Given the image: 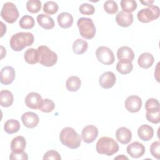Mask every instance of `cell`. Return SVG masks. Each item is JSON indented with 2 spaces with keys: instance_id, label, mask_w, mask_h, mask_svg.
<instances>
[{
  "instance_id": "1",
  "label": "cell",
  "mask_w": 160,
  "mask_h": 160,
  "mask_svg": "<svg viewBox=\"0 0 160 160\" xmlns=\"http://www.w3.org/2000/svg\"><path fill=\"white\" fill-rule=\"evenodd\" d=\"M34 41L33 34L29 32H19L13 34L9 41L11 49L15 51H22L31 46Z\"/></svg>"
},
{
  "instance_id": "2",
  "label": "cell",
  "mask_w": 160,
  "mask_h": 160,
  "mask_svg": "<svg viewBox=\"0 0 160 160\" xmlns=\"http://www.w3.org/2000/svg\"><path fill=\"white\" fill-rule=\"evenodd\" d=\"M59 140L61 143L70 149L78 148L81 143V137L72 128H64L60 132Z\"/></svg>"
},
{
  "instance_id": "3",
  "label": "cell",
  "mask_w": 160,
  "mask_h": 160,
  "mask_svg": "<svg viewBox=\"0 0 160 160\" xmlns=\"http://www.w3.org/2000/svg\"><path fill=\"white\" fill-rule=\"evenodd\" d=\"M119 149L118 142L112 138L103 136L99 139L96 144V151L100 154L111 156L116 153Z\"/></svg>"
},
{
  "instance_id": "4",
  "label": "cell",
  "mask_w": 160,
  "mask_h": 160,
  "mask_svg": "<svg viewBox=\"0 0 160 160\" xmlns=\"http://www.w3.org/2000/svg\"><path fill=\"white\" fill-rule=\"evenodd\" d=\"M39 52V63L46 67H51L58 61L57 54L46 46H40L37 48Z\"/></svg>"
},
{
  "instance_id": "5",
  "label": "cell",
  "mask_w": 160,
  "mask_h": 160,
  "mask_svg": "<svg viewBox=\"0 0 160 160\" xmlns=\"http://www.w3.org/2000/svg\"><path fill=\"white\" fill-rule=\"evenodd\" d=\"M80 35L87 39L93 38L96 34V27L93 21L88 18H80L77 22Z\"/></svg>"
},
{
  "instance_id": "6",
  "label": "cell",
  "mask_w": 160,
  "mask_h": 160,
  "mask_svg": "<svg viewBox=\"0 0 160 160\" xmlns=\"http://www.w3.org/2000/svg\"><path fill=\"white\" fill-rule=\"evenodd\" d=\"M160 15L158 6L151 5L146 8L141 9L137 14L138 19L143 23H147L158 19Z\"/></svg>"
},
{
  "instance_id": "7",
  "label": "cell",
  "mask_w": 160,
  "mask_h": 160,
  "mask_svg": "<svg viewBox=\"0 0 160 160\" xmlns=\"http://www.w3.org/2000/svg\"><path fill=\"white\" fill-rule=\"evenodd\" d=\"M19 11L16 5L11 2L3 4L1 11V16L8 23H14L19 18Z\"/></svg>"
},
{
  "instance_id": "8",
  "label": "cell",
  "mask_w": 160,
  "mask_h": 160,
  "mask_svg": "<svg viewBox=\"0 0 160 160\" xmlns=\"http://www.w3.org/2000/svg\"><path fill=\"white\" fill-rule=\"evenodd\" d=\"M96 56L101 63L104 65L112 64L115 60L112 50L106 46H99L96 51Z\"/></svg>"
},
{
  "instance_id": "9",
  "label": "cell",
  "mask_w": 160,
  "mask_h": 160,
  "mask_svg": "<svg viewBox=\"0 0 160 160\" xmlns=\"http://www.w3.org/2000/svg\"><path fill=\"white\" fill-rule=\"evenodd\" d=\"M98 136V129L94 125H88L82 130V139L86 143L89 144L94 142Z\"/></svg>"
},
{
  "instance_id": "10",
  "label": "cell",
  "mask_w": 160,
  "mask_h": 160,
  "mask_svg": "<svg viewBox=\"0 0 160 160\" xmlns=\"http://www.w3.org/2000/svg\"><path fill=\"white\" fill-rule=\"evenodd\" d=\"M42 99L41 96L36 92L28 93L25 98V104L27 107L32 109H38L40 108Z\"/></svg>"
},
{
  "instance_id": "11",
  "label": "cell",
  "mask_w": 160,
  "mask_h": 160,
  "mask_svg": "<svg viewBox=\"0 0 160 160\" xmlns=\"http://www.w3.org/2000/svg\"><path fill=\"white\" fill-rule=\"evenodd\" d=\"M142 106V100L138 96L131 95L128 96L125 101V108L130 112H138Z\"/></svg>"
},
{
  "instance_id": "12",
  "label": "cell",
  "mask_w": 160,
  "mask_h": 160,
  "mask_svg": "<svg viewBox=\"0 0 160 160\" xmlns=\"http://www.w3.org/2000/svg\"><path fill=\"white\" fill-rule=\"evenodd\" d=\"M116 77L114 72L107 71L102 73L99 79V83L101 88L104 89H110L116 83Z\"/></svg>"
},
{
  "instance_id": "13",
  "label": "cell",
  "mask_w": 160,
  "mask_h": 160,
  "mask_svg": "<svg viewBox=\"0 0 160 160\" xmlns=\"http://www.w3.org/2000/svg\"><path fill=\"white\" fill-rule=\"evenodd\" d=\"M15 70L11 66H5L2 68L0 73L1 83L4 85L11 84L15 79Z\"/></svg>"
},
{
  "instance_id": "14",
  "label": "cell",
  "mask_w": 160,
  "mask_h": 160,
  "mask_svg": "<svg viewBox=\"0 0 160 160\" xmlns=\"http://www.w3.org/2000/svg\"><path fill=\"white\" fill-rule=\"evenodd\" d=\"M145 150L144 145L138 141H134L131 143L126 148L128 154L133 158H139L142 156L145 152Z\"/></svg>"
},
{
  "instance_id": "15",
  "label": "cell",
  "mask_w": 160,
  "mask_h": 160,
  "mask_svg": "<svg viewBox=\"0 0 160 160\" xmlns=\"http://www.w3.org/2000/svg\"><path fill=\"white\" fill-rule=\"evenodd\" d=\"M23 124L28 128H34L39 123V118L37 114L33 112H26L21 116Z\"/></svg>"
},
{
  "instance_id": "16",
  "label": "cell",
  "mask_w": 160,
  "mask_h": 160,
  "mask_svg": "<svg viewBox=\"0 0 160 160\" xmlns=\"http://www.w3.org/2000/svg\"><path fill=\"white\" fill-rule=\"evenodd\" d=\"M116 21L117 24L121 27H129L133 22V15L131 13L119 11L116 16Z\"/></svg>"
},
{
  "instance_id": "17",
  "label": "cell",
  "mask_w": 160,
  "mask_h": 160,
  "mask_svg": "<svg viewBox=\"0 0 160 160\" xmlns=\"http://www.w3.org/2000/svg\"><path fill=\"white\" fill-rule=\"evenodd\" d=\"M116 139L122 144L129 143L132 139V132L126 127L119 128L116 132Z\"/></svg>"
},
{
  "instance_id": "18",
  "label": "cell",
  "mask_w": 160,
  "mask_h": 160,
  "mask_svg": "<svg viewBox=\"0 0 160 160\" xmlns=\"http://www.w3.org/2000/svg\"><path fill=\"white\" fill-rule=\"evenodd\" d=\"M26 141L24 137L22 136H18L14 138L11 142V152L14 153H19L24 151L26 148Z\"/></svg>"
},
{
  "instance_id": "19",
  "label": "cell",
  "mask_w": 160,
  "mask_h": 160,
  "mask_svg": "<svg viewBox=\"0 0 160 160\" xmlns=\"http://www.w3.org/2000/svg\"><path fill=\"white\" fill-rule=\"evenodd\" d=\"M138 135L141 140L144 141H148L153 137V128L149 125L142 124L138 129Z\"/></svg>"
},
{
  "instance_id": "20",
  "label": "cell",
  "mask_w": 160,
  "mask_h": 160,
  "mask_svg": "<svg viewBox=\"0 0 160 160\" xmlns=\"http://www.w3.org/2000/svg\"><path fill=\"white\" fill-rule=\"evenodd\" d=\"M57 20L59 26L64 29L71 28L73 24L72 16L67 12H62L60 13L57 17Z\"/></svg>"
},
{
  "instance_id": "21",
  "label": "cell",
  "mask_w": 160,
  "mask_h": 160,
  "mask_svg": "<svg viewBox=\"0 0 160 160\" xmlns=\"http://www.w3.org/2000/svg\"><path fill=\"white\" fill-rule=\"evenodd\" d=\"M154 61V56L149 52H143L141 54L138 59V65L143 69H148L151 67Z\"/></svg>"
},
{
  "instance_id": "22",
  "label": "cell",
  "mask_w": 160,
  "mask_h": 160,
  "mask_svg": "<svg viewBox=\"0 0 160 160\" xmlns=\"http://www.w3.org/2000/svg\"><path fill=\"white\" fill-rule=\"evenodd\" d=\"M37 21L39 25L45 29H51L54 27L53 19L45 14H40L37 16Z\"/></svg>"
},
{
  "instance_id": "23",
  "label": "cell",
  "mask_w": 160,
  "mask_h": 160,
  "mask_svg": "<svg viewBox=\"0 0 160 160\" xmlns=\"http://www.w3.org/2000/svg\"><path fill=\"white\" fill-rule=\"evenodd\" d=\"M133 69L132 61L128 59H121L116 64V70L121 74H129Z\"/></svg>"
},
{
  "instance_id": "24",
  "label": "cell",
  "mask_w": 160,
  "mask_h": 160,
  "mask_svg": "<svg viewBox=\"0 0 160 160\" xmlns=\"http://www.w3.org/2000/svg\"><path fill=\"white\" fill-rule=\"evenodd\" d=\"M117 57L119 60L128 59L132 61L134 58V53L131 48L128 46H122L117 51Z\"/></svg>"
},
{
  "instance_id": "25",
  "label": "cell",
  "mask_w": 160,
  "mask_h": 160,
  "mask_svg": "<svg viewBox=\"0 0 160 160\" xmlns=\"http://www.w3.org/2000/svg\"><path fill=\"white\" fill-rule=\"evenodd\" d=\"M14 101V96L9 90H1L0 92V104L1 106L8 108L11 106Z\"/></svg>"
},
{
  "instance_id": "26",
  "label": "cell",
  "mask_w": 160,
  "mask_h": 160,
  "mask_svg": "<svg viewBox=\"0 0 160 160\" xmlns=\"http://www.w3.org/2000/svg\"><path fill=\"white\" fill-rule=\"evenodd\" d=\"M26 62L30 64H34L39 62V52L38 49L34 48L28 49L24 55Z\"/></svg>"
},
{
  "instance_id": "27",
  "label": "cell",
  "mask_w": 160,
  "mask_h": 160,
  "mask_svg": "<svg viewBox=\"0 0 160 160\" xmlns=\"http://www.w3.org/2000/svg\"><path fill=\"white\" fill-rule=\"evenodd\" d=\"M81 81L79 77L72 76L68 78L66 82V87L68 91L70 92H76L81 87Z\"/></svg>"
},
{
  "instance_id": "28",
  "label": "cell",
  "mask_w": 160,
  "mask_h": 160,
  "mask_svg": "<svg viewBox=\"0 0 160 160\" xmlns=\"http://www.w3.org/2000/svg\"><path fill=\"white\" fill-rule=\"evenodd\" d=\"M20 129L19 122L14 119L8 120L4 124V131L9 134L17 132Z\"/></svg>"
},
{
  "instance_id": "29",
  "label": "cell",
  "mask_w": 160,
  "mask_h": 160,
  "mask_svg": "<svg viewBox=\"0 0 160 160\" xmlns=\"http://www.w3.org/2000/svg\"><path fill=\"white\" fill-rule=\"evenodd\" d=\"M88 48V42L82 39H77L72 44V51L76 54H82Z\"/></svg>"
},
{
  "instance_id": "30",
  "label": "cell",
  "mask_w": 160,
  "mask_h": 160,
  "mask_svg": "<svg viewBox=\"0 0 160 160\" xmlns=\"http://www.w3.org/2000/svg\"><path fill=\"white\" fill-rule=\"evenodd\" d=\"M122 11L127 13H131L134 11L138 6L137 2L134 0H121L120 2Z\"/></svg>"
},
{
  "instance_id": "31",
  "label": "cell",
  "mask_w": 160,
  "mask_h": 160,
  "mask_svg": "<svg viewBox=\"0 0 160 160\" xmlns=\"http://www.w3.org/2000/svg\"><path fill=\"white\" fill-rule=\"evenodd\" d=\"M19 24L21 28L24 29H30L34 26L35 22L34 19L32 16L24 15L19 20Z\"/></svg>"
},
{
  "instance_id": "32",
  "label": "cell",
  "mask_w": 160,
  "mask_h": 160,
  "mask_svg": "<svg viewBox=\"0 0 160 160\" xmlns=\"http://www.w3.org/2000/svg\"><path fill=\"white\" fill-rule=\"evenodd\" d=\"M145 109L146 112H154L160 110L159 102L155 98L148 99L145 103Z\"/></svg>"
},
{
  "instance_id": "33",
  "label": "cell",
  "mask_w": 160,
  "mask_h": 160,
  "mask_svg": "<svg viewBox=\"0 0 160 160\" xmlns=\"http://www.w3.org/2000/svg\"><path fill=\"white\" fill-rule=\"evenodd\" d=\"M41 8V2L39 0H29L26 2V9L31 13H37Z\"/></svg>"
},
{
  "instance_id": "34",
  "label": "cell",
  "mask_w": 160,
  "mask_h": 160,
  "mask_svg": "<svg viewBox=\"0 0 160 160\" xmlns=\"http://www.w3.org/2000/svg\"><path fill=\"white\" fill-rule=\"evenodd\" d=\"M58 9L59 6L58 4L52 1L46 2L43 6V11L45 13L49 14L50 15L56 13L58 11Z\"/></svg>"
},
{
  "instance_id": "35",
  "label": "cell",
  "mask_w": 160,
  "mask_h": 160,
  "mask_svg": "<svg viewBox=\"0 0 160 160\" xmlns=\"http://www.w3.org/2000/svg\"><path fill=\"white\" fill-rule=\"evenodd\" d=\"M104 9L110 14H114L118 11V6L116 2L112 0H108L104 3Z\"/></svg>"
},
{
  "instance_id": "36",
  "label": "cell",
  "mask_w": 160,
  "mask_h": 160,
  "mask_svg": "<svg viewBox=\"0 0 160 160\" xmlns=\"http://www.w3.org/2000/svg\"><path fill=\"white\" fill-rule=\"evenodd\" d=\"M55 108L54 102L49 99H44L42 100V104L39 108V110L44 112H52Z\"/></svg>"
},
{
  "instance_id": "37",
  "label": "cell",
  "mask_w": 160,
  "mask_h": 160,
  "mask_svg": "<svg viewBox=\"0 0 160 160\" xmlns=\"http://www.w3.org/2000/svg\"><path fill=\"white\" fill-rule=\"evenodd\" d=\"M79 12L82 14L92 15L95 12V8L93 5L88 3H83L79 8Z\"/></svg>"
},
{
  "instance_id": "38",
  "label": "cell",
  "mask_w": 160,
  "mask_h": 160,
  "mask_svg": "<svg viewBox=\"0 0 160 160\" xmlns=\"http://www.w3.org/2000/svg\"><path fill=\"white\" fill-rule=\"evenodd\" d=\"M147 120L153 124H158L160 122V110L154 112H146Z\"/></svg>"
},
{
  "instance_id": "39",
  "label": "cell",
  "mask_w": 160,
  "mask_h": 160,
  "mask_svg": "<svg viewBox=\"0 0 160 160\" xmlns=\"http://www.w3.org/2000/svg\"><path fill=\"white\" fill-rule=\"evenodd\" d=\"M150 152L151 155L158 159L160 158V142L159 141H154L153 142L150 146Z\"/></svg>"
},
{
  "instance_id": "40",
  "label": "cell",
  "mask_w": 160,
  "mask_h": 160,
  "mask_svg": "<svg viewBox=\"0 0 160 160\" xmlns=\"http://www.w3.org/2000/svg\"><path fill=\"white\" fill-rule=\"evenodd\" d=\"M43 159H55V160H61V157L59 154V153L55 151V150H49L47 151L44 156H43Z\"/></svg>"
},
{
  "instance_id": "41",
  "label": "cell",
  "mask_w": 160,
  "mask_h": 160,
  "mask_svg": "<svg viewBox=\"0 0 160 160\" xmlns=\"http://www.w3.org/2000/svg\"><path fill=\"white\" fill-rule=\"evenodd\" d=\"M9 159L11 160H27L28 159V154L25 151L19 153H14L11 152L9 156Z\"/></svg>"
},
{
  "instance_id": "42",
  "label": "cell",
  "mask_w": 160,
  "mask_h": 160,
  "mask_svg": "<svg viewBox=\"0 0 160 160\" xmlns=\"http://www.w3.org/2000/svg\"><path fill=\"white\" fill-rule=\"evenodd\" d=\"M141 3H142L143 5L144 6H149L151 5H152V4L154 3V1H140Z\"/></svg>"
},
{
  "instance_id": "43",
  "label": "cell",
  "mask_w": 160,
  "mask_h": 160,
  "mask_svg": "<svg viewBox=\"0 0 160 160\" xmlns=\"http://www.w3.org/2000/svg\"><path fill=\"white\" fill-rule=\"evenodd\" d=\"M1 26L4 28V29H2V28H2V32H1V37H2V36L4 35V33H6V25H4V23H3L2 22H1Z\"/></svg>"
},
{
  "instance_id": "44",
  "label": "cell",
  "mask_w": 160,
  "mask_h": 160,
  "mask_svg": "<svg viewBox=\"0 0 160 160\" xmlns=\"http://www.w3.org/2000/svg\"><path fill=\"white\" fill-rule=\"evenodd\" d=\"M118 158H120V159H122V158H123V159H128V158L127 157H126V156H124L123 155H121V156H118V157L115 158L114 159H118Z\"/></svg>"
}]
</instances>
